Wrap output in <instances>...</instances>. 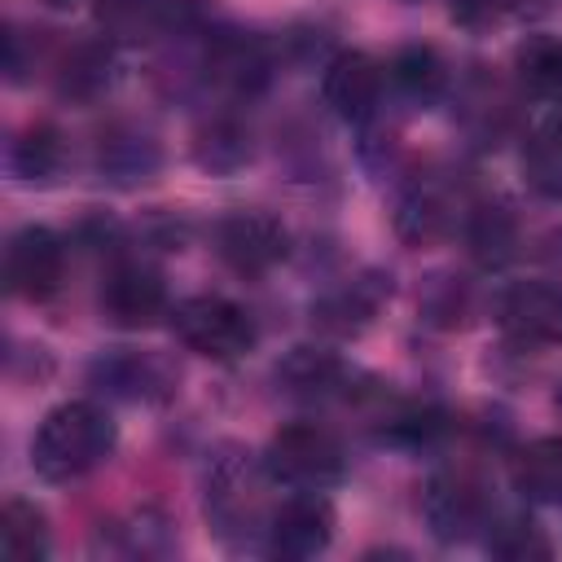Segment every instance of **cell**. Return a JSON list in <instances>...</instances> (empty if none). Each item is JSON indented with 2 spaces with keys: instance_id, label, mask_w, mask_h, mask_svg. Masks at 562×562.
I'll return each mask as SVG.
<instances>
[{
  "instance_id": "cell-1",
  "label": "cell",
  "mask_w": 562,
  "mask_h": 562,
  "mask_svg": "<svg viewBox=\"0 0 562 562\" xmlns=\"http://www.w3.org/2000/svg\"><path fill=\"white\" fill-rule=\"evenodd\" d=\"M114 422L92 400H66L44 413V422L31 435V465L48 483H75L92 474L114 452Z\"/></svg>"
},
{
  "instance_id": "cell-2",
  "label": "cell",
  "mask_w": 562,
  "mask_h": 562,
  "mask_svg": "<svg viewBox=\"0 0 562 562\" xmlns=\"http://www.w3.org/2000/svg\"><path fill=\"white\" fill-rule=\"evenodd\" d=\"M263 470L272 474V483L290 492H329L347 474V452L325 426L290 422L268 439Z\"/></svg>"
},
{
  "instance_id": "cell-3",
  "label": "cell",
  "mask_w": 562,
  "mask_h": 562,
  "mask_svg": "<svg viewBox=\"0 0 562 562\" xmlns=\"http://www.w3.org/2000/svg\"><path fill=\"white\" fill-rule=\"evenodd\" d=\"M263 483H272V474L250 461V452H220L206 470V518L215 522V531L224 540H233V531H268L263 514Z\"/></svg>"
},
{
  "instance_id": "cell-4",
  "label": "cell",
  "mask_w": 562,
  "mask_h": 562,
  "mask_svg": "<svg viewBox=\"0 0 562 562\" xmlns=\"http://www.w3.org/2000/svg\"><path fill=\"white\" fill-rule=\"evenodd\" d=\"M167 316H171L176 338L206 360H237L255 347V321L233 299L193 294V299H180Z\"/></svg>"
},
{
  "instance_id": "cell-5",
  "label": "cell",
  "mask_w": 562,
  "mask_h": 562,
  "mask_svg": "<svg viewBox=\"0 0 562 562\" xmlns=\"http://www.w3.org/2000/svg\"><path fill=\"white\" fill-rule=\"evenodd\" d=\"M61 272H66V250H61V237L53 228L26 224L9 237V246H4V285H9V294L26 299V303H40V299L57 294Z\"/></svg>"
},
{
  "instance_id": "cell-6",
  "label": "cell",
  "mask_w": 562,
  "mask_h": 562,
  "mask_svg": "<svg viewBox=\"0 0 562 562\" xmlns=\"http://www.w3.org/2000/svg\"><path fill=\"white\" fill-rule=\"evenodd\" d=\"M334 505L325 492H294L290 501H281L268 518V553L272 558H290V562H303V558H316L329 549L334 540Z\"/></svg>"
},
{
  "instance_id": "cell-7",
  "label": "cell",
  "mask_w": 562,
  "mask_h": 562,
  "mask_svg": "<svg viewBox=\"0 0 562 562\" xmlns=\"http://www.w3.org/2000/svg\"><path fill=\"white\" fill-rule=\"evenodd\" d=\"M215 250H220V259H224L233 272H241V277H263V272H272V268L285 259L290 237H285V228H281L272 215H263V211H237V215L220 220V228H215Z\"/></svg>"
},
{
  "instance_id": "cell-8",
  "label": "cell",
  "mask_w": 562,
  "mask_h": 562,
  "mask_svg": "<svg viewBox=\"0 0 562 562\" xmlns=\"http://www.w3.org/2000/svg\"><path fill=\"white\" fill-rule=\"evenodd\" d=\"M496 321L522 347H558L562 342V290L544 281H518L496 299Z\"/></svg>"
},
{
  "instance_id": "cell-9",
  "label": "cell",
  "mask_w": 562,
  "mask_h": 562,
  "mask_svg": "<svg viewBox=\"0 0 562 562\" xmlns=\"http://www.w3.org/2000/svg\"><path fill=\"white\" fill-rule=\"evenodd\" d=\"M422 514L430 522V536L443 544L470 540L487 522V496L474 479L465 474H435L422 496Z\"/></svg>"
},
{
  "instance_id": "cell-10",
  "label": "cell",
  "mask_w": 562,
  "mask_h": 562,
  "mask_svg": "<svg viewBox=\"0 0 562 562\" xmlns=\"http://www.w3.org/2000/svg\"><path fill=\"white\" fill-rule=\"evenodd\" d=\"M321 97L342 123H364L382 101V66L360 48H342L321 75Z\"/></svg>"
},
{
  "instance_id": "cell-11",
  "label": "cell",
  "mask_w": 562,
  "mask_h": 562,
  "mask_svg": "<svg viewBox=\"0 0 562 562\" xmlns=\"http://www.w3.org/2000/svg\"><path fill=\"white\" fill-rule=\"evenodd\" d=\"M167 285L149 268H114L101 285V316L119 329H149L158 316H167Z\"/></svg>"
},
{
  "instance_id": "cell-12",
  "label": "cell",
  "mask_w": 562,
  "mask_h": 562,
  "mask_svg": "<svg viewBox=\"0 0 562 562\" xmlns=\"http://www.w3.org/2000/svg\"><path fill=\"white\" fill-rule=\"evenodd\" d=\"M522 176L536 193L562 198V105H540L522 140Z\"/></svg>"
},
{
  "instance_id": "cell-13",
  "label": "cell",
  "mask_w": 562,
  "mask_h": 562,
  "mask_svg": "<svg viewBox=\"0 0 562 562\" xmlns=\"http://www.w3.org/2000/svg\"><path fill=\"white\" fill-rule=\"evenodd\" d=\"M92 18L105 31V40L149 44L176 22V4L171 0H97Z\"/></svg>"
},
{
  "instance_id": "cell-14",
  "label": "cell",
  "mask_w": 562,
  "mask_h": 562,
  "mask_svg": "<svg viewBox=\"0 0 562 562\" xmlns=\"http://www.w3.org/2000/svg\"><path fill=\"white\" fill-rule=\"evenodd\" d=\"M509 483L522 501H562V439H531L514 465H509Z\"/></svg>"
},
{
  "instance_id": "cell-15",
  "label": "cell",
  "mask_w": 562,
  "mask_h": 562,
  "mask_svg": "<svg viewBox=\"0 0 562 562\" xmlns=\"http://www.w3.org/2000/svg\"><path fill=\"white\" fill-rule=\"evenodd\" d=\"M281 386L294 395V400H329L334 391H342L347 382V369L338 356L329 351H316V347H294L285 356V364L277 369Z\"/></svg>"
},
{
  "instance_id": "cell-16",
  "label": "cell",
  "mask_w": 562,
  "mask_h": 562,
  "mask_svg": "<svg viewBox=\"0 0 562 562\" xmlns=\"http://www.w3.org/2000/svg\"><path fill=\"white\" fill-rule=\"evenodd\" d=\"M48 553V518L35 501L9 496L0 509V558L9 562H40Z\"/></svg>"
},
{
  "instance_id": "cell-17",
  "label": "cell",
  "mask_w": 562,
  "mask_h": 562,
  "mask_svg": "<svg viewBox=\"0 0 562 562\" xmlns=\"http://www.w3.org/2000/svg\"><path fill=\"white\" fill-rule=\"evenodd\" d=\"M514 70L531 97L544 105H562V40L558 35H527L514 53Z\"/></svg>"
},
{
  "instance_id": "cell-18",
  "label": "cell",
  "mask_w": 562,
  "mask_h": 562,
  "mask_svg": "<svg viewBox=\"0 0 562 562\" xmlns=\"http://www.w3.org/2000/svg\"><path fill=\"white\" fill-rule=\"evenodd\" d=\"M92 373H97V382H105L114 395H127V400H149L167 386V373L149 356H136V351H119V356L101 360Z\"/></svg>"
},
{
  "instance_id": "cell-19",
  "label": "cell",
  "mask_w": 562,
  "mask_h": 562,
  "mask_svg": "<svg viewBox=\"0 0 562 562\" xmlns=\"http://www.w3.org/2000/svg\"><path fill=\"white\" fill-rule=\"evenodd\" d=\"M487 553L509 558V562H536V558H553V540L531 518L509 514L487 531Z\"/></svg>"
},
{
  "instance_id": "cell-20",
  "label": "cell",
  "mask_w": 562,
  "mask_h": 562,
  "mask_svg": "<svg viewBox=\"0 0 562 562\" xmlns=\"http://www.w3.org/2000/svg\"><path fill=\"white\" fill-rule=\"evenodd\" d=\"M391 75H395V83L408 92V97H422V101H430V97H439L443 92V61H439V53L435 48H426V44H413V48H404L395 61H391Z\"/></svg>"
},
{
  "instance_id": "cell-21",
  "label": "cell",
  "mask_w": 562,
  "mask_h": 562,
  "mask_svg": "<svg viewBox=\"0 0 562 562\" xmlns=\"http://www.w3.org/2000/svg\"><path fill=\"white\" fill-rule=\"evenodd\" d=\"M13 171L22 180H48L61 162V136L53 127H26L18 140H13V154H9Z\"/></svg>"
},
{
  "instance_id": "cell-22",
  "label": "cell",
  "mask_w": 562,
  "mask_h": 562,
  "mask_svg": "<svg viewBox=\"0 0 562 562\" xmlns=\"http://www.w3.org/2000/svg\"><path fill=\"white\" fill-rule=\"evenodd\" d=\"M110 70H114V61H110L105 48H97V44L75 48L70 61H66V70H61V92L66 97H79V101L83 97H97L110 83Z\"/></svg>"
},
{
  "instance_id": "cell-23",
  "label": "cell",
  "mask_w": 562,
  "mask_h": 562,
  "mask_svg": "<svg viewBox=\"0 0 562 562\" xmlns=\"http://www.w3.org/2000/svg\"><path fill=\"white\" fill-rule=\"evenodd\" d=\"M395 224H400V233H404L408 241H430V237L443 233L448 211H443V202H439L430 189H413V193L400 202Z\"/></svg>"
},
{
  "instance_id": "cell-24",
  "label": "cell",
  "mask_w": 562,
  "mask_h": 562,
  "mask_svg": "<svg viewBox=\"0 0 562 562\" xmlns=\"http://www.w3.org/2000/svg\"><path fill=\"white\" fill-rule=\"evenodd\" d=\"M470 246H474V255L483 263H501L509 255V246H514V224L505 220V211L483 206L474 215V224H470Z\"/></svg>"
},
{
  "instance_id": "cell-25",
  "label": "cell",
  "mask_w": 562,
  "mask_h": 562,
  "mask_svg": "<svg viewBox=\"0 0 562 562\" xmlns=\"http://www.w3.org/2000/svg\"><path fill=\"white\" fill-rule=\"evenodd\" d=\"M369 312H373V303L360 299V290H342V294L325 299L321 307H312V316H321V325L334 334H356L369 321Z\"/></svg>"
},
{
  "instance_id": "cell-26",
  "label": "cell",
  "mask_w": 562,
  "mask_h": 562,
  "mask_svg": "<svg viewBox=\"0 0 562 562\" xmlns=\"http://www.w3.org/2000/svg\"><path fill=\"white\" fill-rule=\"evenodd\" d=\"M44 4H53V9H70L75 0H44Z\"/></svg>"
}]
</instances>
